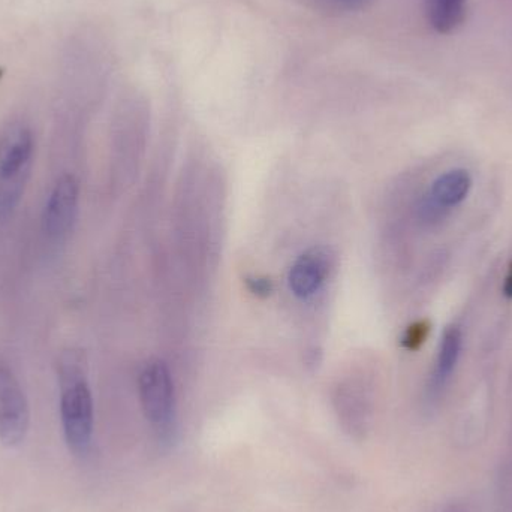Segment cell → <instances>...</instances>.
<instances>
[{
  "label": "cell",
  "mask_w": 512,
  "mask_h": 512,
  "mask_svg": "<svg viewBox=\"0 0 512 512\" xmlns=\"http://www.w3.org/2000/svg\"><path fill=\"white\" fill-rule=\"evenodd\" d=\"M430 334V322L423 319V321L414 322L406 328L402 337L403 348L408 351H417L426 342Z\"/></svg>",
  "instance_id": "12"
},
{
  "label": "cell",
  "mask_w": 512,
  "mask_h": 512,
  "mask_svg": "<svg viewBox=\"0 0 512 512\" xmlns=\"http://www.w3.org/2000/svg\"><path fill=\"white\" fill-rule=\"evenodd\" d=\"M141 406L147 420L161 430H167L174 420L176 396L170 369L162 360H150L138 378Z\"/></svg>",
  "instance_id": "2"
},
{
  "label": "cell",
  "mask_w": 512,
  "mask_h": 512,
  "mask_svg": "<svg viewBox=\"0 0 512 512\" xmlns=\"http://www.w3.org/2000/svg\"><path fill=\"white\" fill-rule=\"evenodd\" d=\"M348 2H357V0H348Z\"/></svg>",
  "instance_id": "16"
},
{
  "label": "cell",
  "mask_w": 512,
  "mask_h": 512,
  "mask_svg": "<svg viewBox=\"0 0 512 512\" xmlns=\"http://www.w3.org/2000/svg\"><path fill=\"white\" fill-rule=\"evenodd\" d=\"M504 295L505 297L510 298V300H512V261L510 264V268H508L507 277H505Z\"/></svg>",
  "instance_id": "14"
},
{
  "label": "cell",
  "mask_w": 512,
  "mask_h": 512,
  "mask_svg": "<svg viewBox=\"0 0 512 512\" xmlns=\"http://www.w3.org/2000/svg\"><path fill=\"white\" fill-rule=\"evenodd\" d=\"M30 170L32 165L11 173H0V221H6L12 216L20 204L29 182Z\"/></svg>",
  "instance_id": "11"
},
{
  "label": "cell",
  "mask_w": 512,
  "mask_h": 512,
  "mask_svg": "<svg viewBox=\"0 0 512 512\" xmlns=\"http://www.w3.org/2000/svg\"><path fill=\"white\" fill-rule=\"evenodd\" d=\"M471 188L472 177L466 170H451L442 174L421 198L417 209L418 219L426 225L439 224L453 207L468 198Z\"/></svg>",
  "instance_id": "4"
},
{
  "label": "cell",
  "mask_w": 512,
  "mask_h": 512,
  "mask_svg": "<svg viewBox=\"0 0 512 512\" xmlns=\"http://www.w3.org/2000/svg\"><path fill=\"white\" fill-rule=\"evenodd\" d=\"M30 408L26 394L11 367L0 360V442L18 447L26 439Z\"/></svg>",
  "instance_id": "3"
},
{
  "label": "cell",
  "mask_w": 512,
  "mask_h": 512,
  "mask_svg": "<svg viewBox=\"0 0 512 512\" xmlns=\"http://www.w3.org/2000/svg\"><path fill=\"white\" fill-rule=\"evenodd\" d=\"M245 282L249 291L256 297L265 298L273 292V282L268 277L249 276L246 277Z\"/></svg>",
  "instance_id": "13"
},
{
  "label": "cell",
  "mask_w": 512,
  "mask_h": 512,
  "mask_svg": "<svg viewBox=\"0 0 512 512\" xmlns=\"http://www.w3.org/2000/svg\"><path fill=\"white\" fill-rule=\"evenodd\" d=\"M78 197L77 180L71 174H63L54 185L42 213V230L48 239L62 240L68 236L77 219Z\"/></svg>",
  "instance_id": "5"
},
{
  "label": "cell",
  "mask_w": 512,
  "mask_h": 512,
  "mask_svg": "<svg viewBox=\"0 0 512 512\" xmlns=\"http://www.w3.org/2000/svg\"><path fill=\"white\" fill-rule=\"evenodd\" d=\"M442 512H472L468 507L462 504H454L450 505V507L445 508Z\"/></svg>",
  "instance_id": "15"
},
{
  "label": "cell",
  "mask_w": 512,
  "mask_h": 512,
  "mask_svg": "<svg viewBox=\"0 0 512 512\" xmlns=\"http://www.w3.org/2000/svg\"><path fill=\"white\" fill-rule=\"evenodd\" d=\"M427 20L439 33L456 30L466 18L468 0H424Z\"/></svg>",
  "instance_id": "10"
},
{
  "label": "cell",
  "mask_w": 512,
  "mask_h": 512,
  "mask_svg": "<svg viewBox=\"0 0 512 512\" xmlns=\"http://www.w3.org/2000/svg\"><path fill=\"white\" fill-rule=\"evenodd\" d=\"M331 268V256L322 248L304 252L289 271V289L295 297H313L327 280Z\"/></svg>",
  "instance_id": "6"
},
{
  "label": "cell",
  "mask_w": 512,
  "mask_h": 512,
  "mask_svg": "<svg viewBox=\"0 0 512 512\" xmlns=\"http://www.w3.org/2000/svg\"><path fill=\"white\" fill-rule=\"evenodd\" d=\"M60 420L69 450L84 456L90 450L95 426L92 391L78 352H63L59 360Z\"/></svg>",
  "instance_id": "1"
},
{
  "label": "cell",
  "mask_w": 512,
  "mask_h": 512,
  "mask_svg": "<svg viewBox=\"0 0 512 512\" xmlns=\"http://www.w3.org/2000/svg\"><path fill=\"white\" fill-rule=\"evenodd\" d=\"M334 405L345 432L351 438H363L369 423V402L361 387L351 382L342 385L334 397Z\"/></svg>",
  "instance_id": "8"
},
{
  "label": "cell",
  "mask_w": 512,
  "mask_h": 512,
  "mask_svg": "<svg viewBox=\"0 0 512 512\" xmlns=\"http://www.w3.org/2000/svg\"><path fill=\"white\" fill-rule=\"evenodd\" d=\"M463 333L459 327L453 325L445 330L442 336L441 346H439L438 358H436L435 370H433L432 379H430V391L433 394L439 393L442 388L450 381L457 363H459L460 354H462Z\"/></svg>",
  "instance_id": "9"
},
{
  "label": "cell",
  "mask_w": 512,
  "mask_h": 512,
  "mask_svg": "<svg viewBox=\"0 0 512 512\" xmlns=\"http://www.w3.org/2000/svg\"><path fill=\"white\" fill-rule=\"evenodd\" d=\"M33 135L23 122H11L0 131V173L32 165Z\"/></svg>",
  "instance_id": "7"
}]
</instances>
